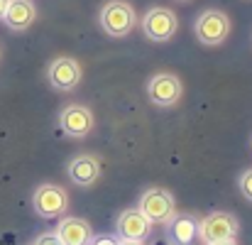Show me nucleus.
<instances>
[{
    "label": "nucleus",
    "mask_w": 252,
    "mask_h": 245,
    "mask_svg": "<svg viewBox=\"0 0 252 245\" xmlns=\"http://www.w3.org/2000/svg\"><path fill=\"white\" fill-rule=\"evenodd\" d=\"M120 245H142V243H132V241H120Z\"/></svg>",
    "instance_id": "aec40b11"
},
{
    "label": "nucleus",
    "mask_w": 252,
    "mask_h": 245,
    "mask_svg": "<svg viewBox=\"0 0 252 245\" xmlns=\"http://www.w3.org/2000/svg\"><path fill=\"white\" fill-rule=\"evenodd\" d=\"M34 20H37V7H34L32 0H10L7 10L2 15V22L12 32H25Z\"/></svg>",
    "instance_id": "9b49d317"
},
{
    "label": "nucleus",
    "mask_w": 252,
    "mask_h": 245,
    "mask_svg": "<svg viewBox=\"0 0 252 245\" xmlns=\"http://www.w3.org/2000/svg\"><path fill=\"white\" fill-rule=\"evenodd\" d=\"M193 35L206 47H218L230 35V17L223 10H203L193 22Z\"/></svg>",
    "instance_id": "f03ea898"
},
{
    "label": "nucleus",
    "mask_w": 252,
    "mask_h": 245,
    "mask_svg": "<svg viewBox=\"0 0 252 245\" xmlns=\"http://www.w3.org/2000/svg\"><path fill=\"white\" fill-rule=\"evenodd\" d=\"M184 93V86H181V79L176 74H167V71H159L155 74L150 83H147V96L155 105L159 108H171L179 103Z\"/></svg>",
    "instance_id": "0eeeda50"
},
{
    "label": "nucleus",
    "mask_w": 252,
    "mask_h": 245,
    "mask_svg": "<svg viewBox=\"0 0 252 245\" xmlns=\"http://www.w3.org/2000/svg\"><path fill=\"white\" fill-rule=\"evenodd\" d=\"M137 211L152 223V226H167L174 218L176 209H174V196L167 189H147L140 196Z\"/></svg>",
    "instance_id": "7ed1b4c3"
},
{
    "label": "nucleus",
    "mask_w": 252,
    "mask_h": 245,
    "mask_svg": "<svg viewBox=\"0 0 252 245\" xmlns=\"http://www.w3.org/2000/svg\"><path fill=\"white\" fill-rule=\"evenodd\" d=\"M32 209L42 218H59L69 209V196L59 184H42L32 194Z\"/></svg>",
    "instance_id": "39448f33"
},
{
    "label": "nucleus",
    "mask_w": 252,
    "mask_h": 245,
    "mask_svg": "<svg viewBox=\"0 0 252 245\" xmlns=\"http://www.w3.org/2000/svg\"><path fill=\"white\" fill-rule=\"evenodd\" d=\"M59 236V241L64 245H91L93 241V231L88 226V221L76 218V216H66L62 218V223L54 231Z\"/></svg>",
    "instance_id": "f8f14e48"
},
{
    "label": "nucleus",
    "mask_w": 252,
    "mask_h": 245,
    "mask_svg": "<svg viewBox=\"0 0 252 245\" xmlns=\"http://www.w3.org/2000/svg\"><path fill=\"white\" fill-rule=\"evenodd\" d=\"M181 2H184V0H181Z\"/></svg>",
    "instance_id": "412c9836"
},
{
    "label": "nucleus",
    "mask_w": 252,
    "mask_h": 245,
    "mask_svg": "<svg viewBox=\"0 0 252 245\" xmlns=\"http://www.w3.org/2000/svg\"><path fill=\"white\" fill-rule=\"evenodd\" d=\"M91 245H120V241L113 238V236H93Z\"/></svg>",
    "instance_id": "f3484780"
},
{
    "label": "nucleus",
    "mask_w": 252,
    "mask_h": 245,
    "mask_svg": "<svg viewBox=\"0 0 252 245\" xmlns=\"http://www.w3.org/2000/svg\"><path fill=\"white\" fill-rule=\"evenodd\" d=\"M169 226V241L174 245H191L198 236V221L191 213H174Z\"/></svg>",
    "instance_id": "4468645a"
},
{
    "label": "nucleus",
    "mask_w": 252,
    "mask_h": 245,
    "mask_svg": "<svg viewBox=\"0 0 252 245\" xmlns=\"http://www.w3.org/2000/svg\"><path fill=\"white\" fill-rule=\"evenodd\" d=\"M34 245H64V243L59 241V236H57V233H52V231H49V233H42V236L34 241Z\"/></svg>",
    "instance_id": "dca6fc26"
},
{
    "label": "nucleus",
    "mask_w": 252,
    "mask_h": 245,
    "mask_svg": "<svg viewBox=\"0 0 252 245\" xmlns=\"http://www.w3.org/2000/svg\"><path fill=\"white\" fill-rule=\"evenodd\" d=\"M150 228L152 223L137 211V209H127L118 216L115 223V233L120 241H132V243H142L145 238H150Z\"/></svg>",
    "instance_id": "1a4fd4ad"
},
{
    "label": "nucleus",
    "mask_w": 252,
    "mask_h": 245,
    "mask_svg": "<svg viewBox=\"0 0 252 245\" xmlns=\"http://www.w3.org/2000/svg\"><path fill=\"white\" fill-rule=\"evenodd\" d=\"M98 25L110 37H125V35H130L135 30L137 15H135V10H132L130 2H125V0H108L100 7Z\"/></svg>",
    "instance_id": "f257e3e1"
},
{
    "label": "nucleus",
    "mask_w": 252,
    "mask_h": 245,
    "mask_svg": "<svg viewBox=\"0 0 252 245\" xmlns=\"http://www.w3.org/2000/svg\"><path fill=\"white\" fill-rule=\"evenodd\" d=\"M176 27H179V20L176 15L169 10V7H150L142 17V30L145 35L152 39V42H167L176 35Z\"/></svg>",
    "instance_id": "423d86ee"
},
{
    "label": "nucleus",
    "mask_w": 252,
    "mask_h": 245,
    "mask_svg": "<svg viewBox=\"0 0 252 245\" xmlns=\"http://www.w3.org/2000/svg\"><path fill=\"white\" fill-rule=\"evenodd\" d=\"M240 231V223L233 213H225V211H216V213H208L206 218L198 221V236L201 241L208 243H220V241H235Z\"/></svg>",
    "instance_id": "20e7f679"
},
{
    "label": "nucleus",
    "mask_w": 252,
    "mask_h": 245,
    "mask_svg": "<svg viewBox=\"0 0 252 245\" xmlns=\"http://www.w3.org/2000/svg\"><path fill=\"white\" fill-rule=\"evenodd\" d=\"M81 64L74 57H57L47 69V79L57 91H74L81 83Z\"/></svg>",
    "instance_id": "6e6552de"
},
{
    "label": "nucleus",
    "mask_w": 252,
    "mask_h": 245,
    "mask_svg": "<svg viewBox=\"0 0 252 245\" xmlns=\"http://www.w3.org/2000/svg\"><path fill=\"white\" fill-rule=\"evenodd\" d=\"M238 186H240V194H243L248 201H252V169H248V172H243V174H240Z\"/></svg>",
    "instance_id": "2eb2a0df"
},
{
    "label": "nucleus",
    "mask_w": 252,
    "mask_h": 245,
    "mask_svg": "<svg viewBox=\"0 0 252 245\" xmlns=\"http://www.w3.org/2000/svg\"><path fill=\"white\" fill-rule=\"evenodd\" d=\"M208 245H238L235 241H220V243H208Z\"/></svg>",
    "instance_id": "6ab92c4d"
},
{
    "label": "nucleus",
    "mask_w": 252,
    "mask_h": 245,
    "mask_svg": "<svg viewBox=\"0 0 252 245\" xmlns=\"http://www.w3.org/2000/svg\"><path fill=\"white\" fill-rule=\"evenodd\" d=\"M7 2H10V0H0V20H2V15H5V10H7Z\"/></svg>",
    "instance_id": "a211bd4d"
},
{
    "label": "nucleus",
    "mask_w": 252,
    "mask_h": 245,
    "mask_svg": "<svg viewBox=\"0 0 252 245\" xmlns=\"http://www.w3.org/2000/svg\"><path fill=\"white\" fill-rule=\"evenodd\" d=\"M59 125L69 138H86L93 130V113L86 105L71 103L59 113Z\"/></svg>",
    "instance_id": "9d476101"
},
{
    "label": "nucleus",
    "mask_w": 252,
    "mask_h": 245,
    "mask_svg": "<svg viewBox=\"0 0 252 245\" xmlns=\"http://www.w3.org/2000/svg\"><path fill=\"white\" fill-rule=\"evenodd\" d=\"M69 176L79 186H91L100 176V162L93 155H79L69 162Z\"/></svg>",
    "instance_id": "ddd939ff"
}]
</instances>
